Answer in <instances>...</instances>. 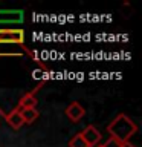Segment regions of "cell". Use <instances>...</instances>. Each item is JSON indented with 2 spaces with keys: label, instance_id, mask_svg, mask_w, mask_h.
I'll return each mask as SVG.
<instances>
[{
  "label": "cell",
  "instance_id": "1",
  "mask_svg": "<svg viewBox=\"0 0 142 147\" xmlns=\"http://www.w3.org/2000/svg\"><path fill=\"white\" fill-rule=\"evenodd\" d=\"M107 132L113 141H116L118 144H122V142H128V140L137 132V126L125 113H119L109 124Z\"/></svg>",
  "mask_w": 142,
  "mask_h": 147
},
{
  "label": "cell",
  "instance_id": "2",
  "mask_svg": "<svg viewBox=\"0 0 142 147\" xmlns=\"http://www.w3.org/2000/svg\"><path fill=\"white\" fill-rule=\"evenodd\" d=\"M0 45H20L25 48V31L23 29H0Z\"/></svg>",
  "mask_w": 142,
  "mask_h": 147
},
{
  "label": "cell",
  "instance_id": "3",
  "mask_svg": "<svg viewBox=\"0 0 142 147\" xmlns=\"http://www.w3.org/2000/svg\"><path fill=\"white\" fill-rule=\"evenodd\" d=\"M81 136L89 147H96L101 141V133H99L98 129L93 127V126H87L84 130L81 132Z\"/></svg>",
  "mask_w": 142,
  "mask_h": 147
},
{
  "label": "cell",
  "instance_id": "4",
  "mask_svg": "<svg viewBox=\"0 0 142 147\" xmlns=\"http://www.w3.org/2000/svg\"><path fill=\"white\" fill-rule=\"evenodd\" d=\"M86 115V109L78 103V101H73L66 107V117L70 119L72 123H78L81 121V118Z\"/></svg>",
  "mask_w": 142,
  "mask_h": 147
},
{
  "label": "cell",
  "instance_id": "5",
  "mask_svg": "<svg viewBox=\"0 0 142 147\" xmlns=\"http://www.w3.org/2000/svg\"><path fill=\"white\" fill-rule=\"evenodd\" d=\"M37 107V96L34 92H27L18 101V109H35Z\"/></svg>",
  "mask_w": 142,
  "mask_h": 147
},
{
  "label": "cell",
  "instance_id": "6",
  "mask_svg": "<svg viewBox=\"0 0 142 147\" xmlns=\"http://www.w3.org/2000/svg\"><path fill=\"white\" fill-rule=\"evenodd\" d=\"M6 121H8V124L11 126L12 129H15V130H18L23 124V118H21V115H20V110L18 109H14V110H11L8 115H6Z\"/></svg>",
  "mask_w": 142,
  "mask_h": 147
},
{
  "label": "cell",
  "instance_id": "7",
  "mask_svg": "<svg viewBox=\"0 0 142 147\" xmlns=\"http://www.w3.org/2000/svg\"><path fill=\"white\" fill-rule=\"evenodd\" d=\"M23 18L21 11H0V23L5 22H20Z\"/></svg>",
  "mask_w": 142,
  "mask_h": 147
},
{
  "label": "cell",
  "instance_id": "8",
  "mask_svg": "<svg viewBox=\"0 0 142 147\" xmlns=\"http://www.w3.org/2000/svg\"><path fill=\"white\" fill-rule=\"evenodd\" d=\"M18 110H20V115H21L25 124H32L40 117V112L37 110V107L35 109H18Z\"/></svg>",
  "mask_w": 142,
  "mask_h": 147
},
{
  "label": "cell",
  "instance_id": "9",
  "mask_svg": "<svg viewBox=\"0 0 142 147\" xmlns=\"http://www.w3.org/2000/svg\"><path fill=\"white\" fill-rule=\"evenodd\" d=\"M69 147H89V146L86 144L84 140H82L81 133H76V135L69 141Z\"/></svg>",
  "mask_w": 142,
  "mask_h": 147
},
{
  "label": "cell",
  "instance_id": "10",
  "mask_svg": "<svg viewBox=\"0 0 142 147\" xmlns=\"http://www.w3.org/2000/svg\"><path fill=\"white\" fill-rule=\"evenodd\" d=\"M118 147H135V146L130 144V142H122V144H119Z\"/></svg>",
  "mask_w": 142,
  "mask_h": 147
},
{
  "label": "cell",
  "instance_id": "11",
  "mask_svg": "<svg viewBox=\"0 0 142 147\" xmlns=\"http://www.w3.org/2000/svg\"><path fill=\"white\" fill-rule=\"evenodd\" d=\"M118 146H119V144H115V146H113V147H118Z\"/></svg>",
  "mask_w": 142,
  "mask_h": 147
}]
</instances>
